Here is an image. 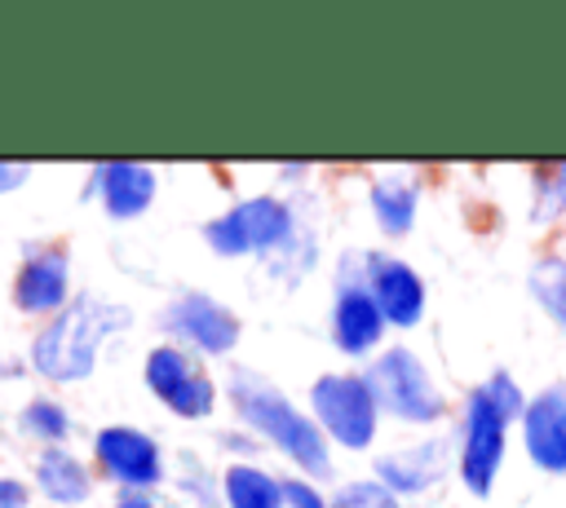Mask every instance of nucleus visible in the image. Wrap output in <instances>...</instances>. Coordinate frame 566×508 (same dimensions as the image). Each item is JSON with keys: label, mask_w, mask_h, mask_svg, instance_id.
Segmentation results:
<instances>
[{"label": "nucleus", "mask_w": 566, "mask_h": 508, "mask_svg": "<svg viewBox=\"0 0 566 508\" xmlns=\"http://www.w3.org/2000/svg\"><path fill=\"white\" fill-rule=\"evenodd\" d=\"M128 322H133V314L124 305H111V300L84 292L35 336L31 362L49 380H84L93 371V362H97L102 340H111Z\"/></svg>", "instance_id": "1"}, {"label": "nucleus", "mask_w": 566, "mask_h": 508, "mask_svg": "<svg viewBox=\"0 0 566 508\" xmlns=\"http://www.w3.org/2000/svg\"><path fill=\"white\" fill-rule=\"evenodd\" d=\"M230 398H234V411L248 420V428H256L265 442H274L292 464H301V468L314 473V477H327V473H332V455H327L323 428H318L314 420H305V415H301L279 389H270L261 375L234 371Z\"/></svg>", "instance_id": "2"}, {"label": "nucleus", "mask_w": 566, "mask_h": 508, "mask_svg": "<svg viewBox=\"0 0 566 508\" xmlns=\"http://www.w3.org/2000/svg\"><path fill=\"white\" fill-rule=\"evenodd\" d=\"M367 389L376 398V406H385L389 415L407 420V424H433L442 420V393L433 389L424 362L411 349H389L367 367Z\"/></svg>", "instance_id": "3"}, {"label": "nucleus", "mask_w": 566, "mask_h": 508, "mask_svg": "<svg viewBox=\"0 0 566 508\" xmlns=\"http://www.w3.org/2000/svg\"><path fill=\"white\" fill-rule=\"evenodd\" d=\"M203 239L212 243V252L221 256H248V252H279L292 239V208L256 194L234 203L226 216L203 225Z\"/></svg>", "instance_id": "4"}, {"label": "nucleus", "mask_w": 566, "mask_h": 508, "mask_svg": "<svg viewBox=\"0 0 566 508\" xmlns=\"http://www.w3.org/2000/svg\"><path fill=\"white\" fill-rule=\"evenodd\" d=\"M310 402H314V415H318V424H323L327 437H336L349 451L371 446V437H376V411L380 406H376V398H371V389H367L363 375H345V371L318 375L314 389H310Z\"/></svg>", "instance_id": "5"}, {"label": "nucleus", "mask_w": 566, "mask_h": 508, "mask_svg": "<svg viewBox=\"0 0 566 508\" xmlns=\"http://www.w3.org/2000/svg\"><path fill=\"white\" fill-rule=\"evenodd\" d=\"M504 424L509 415L482 393V384L469 393L464 402V437H460V477L464 486L482 499L500 473V459H504Z\"/></svg>", "instance_id": "6"}, {"label": "nucleus", "mask_w": 566, "mask_h": 508, "mask_svg": "<svg viewBox=\"0 0 566 508\" xmlns=\"http://www.w3.org/2000/svg\"><path fill=\"white\" fill-rule=\"evenodd\" d=\"M146 384L155 389V398H159L168 411H177V415H186V420L212 415L217 389H212V380L195 367V358H190L186 349H177V345H159V349L146 358Z\"/></svg>", "instance_id": "7"}, {"label": "nucleus", "mask_w": 566, "mask_h": 508, "mask_svg": "<svg viewBox=\"0 0 566 508\" xmlns=\"http://www.w3.org/2000/svg\"><path fill=\"white\" fill-rule=\"evenodd\" d=\"M164 327H168L177 340H186L190 349H199V353H230V349L239 345V318H234L221 300H212V296H203V292L177 296V300L164 309Z\"/></svg>", "instance_id": "8"}, {"label": "nucleus", "mask_w": 566, "mask_h": 508, "mask_svg": "<svg viewBox=\"0 0 566 508\" xmlns=\"http://www.w3.org/2000/svg\"><path fill=\"white\" fill-rule=\"evenodd\" d=\"M363 287L371 292L376 309L394 327H416L424 314V283L407 261L363 252Z\"/></svg>", "instance_id": "9"}, {"label": "nucleus", "mask_w": 566, "mask_h": 508, "mask_svg": "<svg viewBox=\"0 0 566 508\" xmlns=\"http://www.w3.org/2000/svg\"><path fill=\"white\" fill-rule=\"evenodd\" d=\"M93 451H97L102 468H106L115 481L133 486V490L155 486V481H159V473H164V464H159V446H155L142 428H128V424L102 428V433H97V442H93Z\"/></svg>", "instance_id": "10"}, {"label": "nucleus", "mask_w": 566, "mask_h": 508, "mask_svg": "<svg viewBox=\"0 0 566 508\" xmlns=\"http://www.w3.org/2000/svg\"><path fill=\"white\" fill-rule=\"evenodd\" d=\"M522 437L539 468L566 473V384L535 393L522 411Z\"/></svg>", "instance_id": "11"}, {"label": "nucleus", "mask_w": 566, "mask_h": 508, "mask_svg": "<svg viewBox=\"0 0 566 508\" xmlns=\"http://www.w3.org/2000/svg\"><path fill=\"white\" fill-rule=\"evenodd\" d=\"M71 296V261L62 247H40L27 256V265L18 269L13 283V300L27 314H53L62 309Z\"/></svg>", "instance_id": "12"}, {"label": "nucleus", "mask_w": 566, "mask_h": 508, "mask_svg": "<svg viewBox=\"0 0 566 508\" xmlns=\"http://www.w3.org/2000/svg\"><path fill=\"white\" fill-rule=\"evenodd\" d=\"M385 331V318L371 300V292L363 287V274L354 278H340V292H336V309H332V336L345 353H367Z\"/></svg>", "instance_id": "13"}, {"label": "nucleus", "mask_w": 566, "mask_h": 508, "mask_svg": "<svg viewBox=\"0 0 566 508\" xmlns=\"http://www.w3.org/2000/svg\"><path fill=\"white\" fill-rule=\"evenodd\" d=\"M442 468H447V442L429 437V442L380 455L376 459V481L389 486L394 495H420L442 477Z\"/></svg>", "instance_id": "14"}, {"label": "nucleus", "mask_w": 566, "mask_h": 508, "mask_svg": "<svg viewBox=\"0 0 566 508\" xmlns=\"http://www.w3.org/2000/svg\"><path fill=\"white\" fill-rule=\"evenodd\" d=\"M93 186H97V199L106 208V216L115 221H133L150 208L155 199V172L142 168V163H128V159H111L93 172Z\"/></svg>", "instance_id": "15"}, {"label": "nucleus", "mask_w": 566, "mask_h": 508, "mask_svg": "<svg viewBox=\"0 0 566 508\" xmlns=\"http://www.w3.org/2000/svg\"><path fill=\"white\" fill-rule=\"evenodd\" d=\"M35 486L44 490V499H53V504H84L88 499V473H84V464L71 455V451H57V446H49L44 455H40V464H35Z\"/></svg>", "instance_id": "16"}, {"label": "nucleus", "mask_w": 566, "mask_h": 508, "mask_svg": "<svg viewBox=\"0 0 566 508\" xmlns=\"http://www.w3.org/2000/svg\"><path fill=\"white\" fill-rule=\"evenodd\" d=\"M416 199H420V186L411 177H380L371 186V212H376V225L385 234H407L411 221H416Z\"/></svg>", "instance_id": "17"}, {"label": "nucleus", "mask_w": 566, "mask_h": 508, "mask_svg": "<svg viewBox=\"0 0 566 508\" xmlns=\"http://www.w3.org/2000/svg\"><path fill=\"white\" fill-rule=\"evenodd\" d=\"M226 508H283V490L270 473L252 464L226 468Z\"/></svg>", "instance_id": "18"}, {"label": "nucleus", "mask_w": 566, "mask_h": 508, "mask_svg": "<svg viewBox=\"0 0 566 508\" xmlns=\"http://www.w3.org/2000/svg\"><path fill=\"white\" fill-rule=\"evenodd\" d=\"M531 292L566 327V261L562 256H544L531 265Z\"/></svg>", "instance_id": "19"}, {"label": "nucleus", "mask_w": 566, "mask_h": 508, "mask_svg": "<svg viewBox=\"0 0 566 508\" xmlns=\"http://www.w3.org/2000/svg\"><path fill=\"white\" fill-rule=\"evenodd\" d=\"M22 428H27L31 437H44V442H62V437L71 433V415H66L57 402H49V398H35V402H27V411H22Z\"/></svg>", "instance_id": "20"}, {"label": "nucleus", "mask_w": 566, "mask_h": 508, "mask_svg": "<svg viewBox=\"0 0 566 508\" xmlns=\"http://www.w3.org/2000/svg\"><path fill=\"white\" fill-rule=\"evenodd\" d=\"M332 508H398V495L380 481H349L336 490Z\"/></svg>", "instance_id": "21"}, {"label": "nucleus", "mask_w": 566, "mask_h": 508, "mask_svg": "<svg viewBox=\"0 0 566 508\" xmlns=\"http://www.w3.org/2000/svg\"><path fill=\"white\" fill-rule=\"evenodd\" d=\"M539 190L548 194L544 203H539V212H562L566 208V163H553L548 172H539Z\"/></svg>", "instance_id": "22"}, {"label": "nucleus", "mask_w": 566, "mask_h": 508, "mask_svg": "<svg viewBox=\"0 0 566 508\" xmlns=\"http://www.w3.org/2000/svg\"><path fill=\"white\" fill-rule=\"evenodd\" d=\"M279 490H283V504H287V508H327V504H323V495H318L310 481L287 477V481H279Z\"/></svg>", "instance_id": "23"}, {"label": "nucleus", "mask_w": 566, "mask_h": 508, "mask_svg": "<svg viewBox=\"0 0 566 508\" xmlns=\"http://www.w3.org/2000/svg\"><path fill=\"white\" fill-rule=\"evenodd\" d=\"M0 508H27V486L13 477H0Z\"/></svg>", "instance_id": "24"}, {"label": "nucleus", "mask_w": 566, "mask_h": 508, "mask_svg": "<svg viewBox=\"0 0 566 508\" xmlns=\"http://www.w3.org/2000/svg\"><path fill=\"white\" fill-rule=\"evenodd\" d=\"M27 177H31L27 163H0V190H18Z\"/></svg>", "instance_id": "25"}, {"label": "nucleus", "mask_w": 566, "mask_h": 508, "mask_svg": "<svg viewBox=\"0 0 566 508\" xmlns=\"http://www.w3.org/2000/svg\"><path fill=\"white\" fill-rule=\"evenodd\" d=\"M119 508H168V504L155 499V495H146V490H128V495L119 499Z\"/></svg>", "instance_id": "26"}]
</instances>
